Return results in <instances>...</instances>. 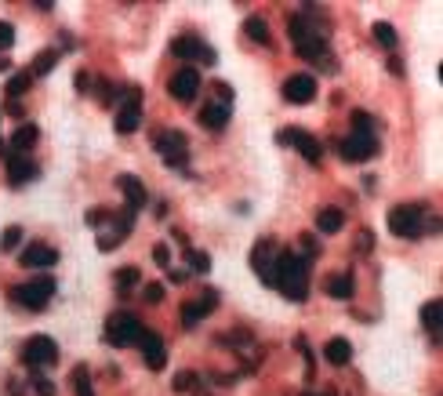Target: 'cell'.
<instances>
[{
    "mask_svg": "<svg viewBox=\"0 0 443 396\" xmlns=\"http://www.w3.org/2000/svg\"><path fill=\"white\" fill-rule=\"evenodd\" d=\"M215 91H218V102H222V106H233V88H229V84H218Z\"/></svg>",
    "mask_w": 443,
    "mask_h": 396,
    "instance_id": "obj_41",
    "label": "cell"
},
{
    "mask_svg": "<svg viewBox=\"0 0 443 396\" xmlns=\"http://www.w3.org/2000/svg\"><path fill=\"white\" fill-rule=\"evenodd\" d=\"M58 66V51L55 47H47V51H40L37 58H33V66H29V76H47Z\"/></svg>",
    "mask_w": 443,
    "mask_h": 396,
    "instance_id": "obj_26",
    "label": "cell"
},
{
    "mask_svg": "<svg viewBox=\"0 0 443 396\" xmlns=\"http://www.w3.org/2000/svg\"><path fill=\"white\" fill-rule=\"evenodd\" d=\"M37 138H40V128H37V124H22V128L11 135V156H22L26 149H33Z\"/></svg>",
    "mask_w": 443,
    "mask_h": 396,
    "instance_id": "obj_20",
    "label": "cell"
},
{
    "mask_svg": "<svg viewBox=\"0 0 443 396\" xmlns=\"http://www.w3.org/2000/svg\"><path fill=\"white\" fill-rule=\"evenodd\" d=\"M167 277H171V283H185V280H189V273H185V269H171Z\"/></svg>",
    "mask_w": 443,
    "mask_h": 396,
    "instance_id": "obj_45",
    "label": "cell"
},
{
    "mask_svg": "<svg viewBox=\"0 0 443 396\" xmlns=\"http://www.w3.org/2000/svg\"><path fill=\"white\" fill-rule=\"evenodd\" d=\"M153 262L160 265V269H171V247L167 244H156L153 247Z\"/></svg>",
    "mask_w": 443,
    "mask_h": 396,
    "instance_id": "obj_36",
    "label": "cell"
},
{
    "mask_svg": "<svg viewBox=\"0 0 443 396\" xmlns=\"http://www.w3.org/2000/svg\"><path fill=\"white\" fill-rule=\"evenodd\" d=\"M11 44H15V29L8 22H0V51H8Z\"/></svg>",
    "mask_w": 443,
    "mask_h": 396,
    "instance_id": "obj_38",
    "label": "cell"
},
{
    "mask_svg": "<svg viewBox=\"0 0 443 396\" xmlns=\"http://www.w3.org/2000/svg\"><path fill=\"white\" fill-rule=\"evenodd\" d=\"M425 233H440V218L436 215H425Z\"/></svg>",
    "mask_w": 443,
    "mask_h": 396,
    "instance_id": "obj_44",
    "label": "cell"
},
{
    "mask_svg": "<svg viewBox=\"0 0 443 396\" xmlns=\"http://www.w3.org/2000/svg\"><path fill=\"white\" fill-rule=\"evenodd\" d=\"M33 386H37V393H40V396H55V386L47 382V378H40V374H33Z\"/></svg>",
    "mask_w": 443,
    "mask_h": 396,
    "instance_id": "obj_39",
    "label": "cell"
},
{
    "mask_svg": "<svg viewBox=\"0 0 443 396\" xmlns=\"http://www.w3.org/2000/svg\"><path fill=\"white\" fill-rule=\"evenodd\" d=\"M353 291H356V283H353L349 273H335L327 280V295L331 298H342V302H345V298H353Z\"/></svg>",
    "mask_w": 443,
    "mask_h": 396,
    "instance_id": "obj_25",
    "label": "cell"
},
{
    "mask_svg": "<svg viewBox=\"0 0 443 396\" xmlns=\"http://www.w3.org/2000/svg\"><path fill=\"white\" fill-rule=\"evenodd\" d=\"M251 265L258 269V277L265 288H273L276 283V258H273V240H262L255 244V251H251Z\"/></svg>",
    "mask_w": 443,
    "mask_h": 396,
    "instance_id": "obj_13",
    "label": "cell"
},
{
    "mask_svg": "<svg viewBox=\"0 0 443 396\" xmlns=\"http://www.w3.org/2000/svg\"><path fill=\"white\" fill-rule=\"evenodd\" d=\"M276 142H283V146H294L309 164H320V156H324V146H320V142H316L309 131H302V128H283V131L276 135Z\"/></svg>",
    "mask_w": 443,
    "mask_h": 396,
    "instance_id": "obj_8",
    "label": "cell"
},
{
    "mask_svg": "<svg viewBox=\"0 0 443 396\" xmlns=\"http://www.w3.org/2000/svg\"><path fill=\"white\" fill-rule=\"evenodd\" d=\"M73 389H76V396H94V389H91V374H87L84 368H76V371H73Z\"/></svg>",
    "mask_w": 443,
    "mask_h": 396,
    "instance_id": "obj_32",
    "label": "cell"
},
{
    "mask_svg": "<svg viewBox=\"0 0 443 396\" xmlns=\"http://www.w3.org/2000/svg\"><path fill=\"white\" fill-rule=\"evenodd\" d=\"M218 306V291H203V298H193V302L182 306V327H197L203 316H211Z\"/></svg>",
    "mask_w": 443,
    "mask_h": 396,
    "instance_id": "obj_16",
    "label": "cell"
},
{
    "mask_svg": "<svg viewBox=\"0 0 443 396\" xmlns=\"http://www.w3.org/2000/svg\"><path fill=\"white\" fill-rule=\"evenodd\" d=\"M244 33H247L251 40H258V44H269V26H265V19H247V22H244Z\"/></svg>",
    "mask_w": 443,
    "mask_h": 396,
    "instance_id": "obj_29",
    "label": "cell"
},
{
    "mask_svg": "<svg viewBox=\"0 0 443 396\" xmlns=\"http://www.w3.org/2000/svg\"><path fill=\"white\" fill-rule=\"evenodd\" d=\"M324 356H327V363H335V368H345V363L353 360V345L345 338H331L324 345Z\"/></svg>",
    "mask_w": 443,
    "mask_h": 396,
    "instance_id": "obj_23",
    "label": "cell"
},
{
    "mask_svg": "<svg viewBox=\"0 0 443 396\" xmlns=\"http://www.w3.org/2000/svg\"><path fill=\"white\" fill-rule=\"evenodd\" d=\"M106 218H113V215H109L106 208H91V211H87V226H91V229H99Z\"/></svg>",
    "mask_w": 443,
    "mask_h": 396,
    "instance_id": "obj_37",
    "label": "cell"
},
{
    "mask_svg": "<svg viewBox=\"0 0 443 396\" xmlns=\"http://www.w3.org/2000/svg\"><path fill=\"white\" fill-rule=\"evenodd\" d=\"M389 229H392V236L415 240V236L425 233V208H418V204H396L389 211Z\"/></svg>",
    "mask_w": 443,
    "mask_h": 396,
    "instance_id": "obj_3",
    "label": "cell"
},
{
    "mask_svg": "<svg viewBox=\"0 0 443 396\" xmlns=\"http://www.w3.org/2000/svg\"><path fill=\"white\" fill-rule=\"evenodd\" d=\"M374 40L385 47V51H396V44H400V37H396V29H392L389 22H374Z\"/></svg>",
    "mask_w": 443,
    "mask_h": 396,
    "instance_id": "obj_27",
    "label": "cell"
},
{
    "mask_svg": "<svg viewBox=\"0 0 443 396\" xmlns=\"http://www.w3.org/2000/svg\"><path fill=\"white\" fill-rule=\"evenodd\" d=\"M182 251H185V258H189V265H193L197 273H208L211 269V258L203 255V251H193V247H182Z\"/></svg>",
    "mask_w": 443,
    "mask_h": 396,
    "instance_id": "obj_33",
    "label": "cell"
},
{
    "mask_svg": "<svg viewBox=\"0 0 443 396\" xmlns=\"http://www.w3.org/2000/svg\"><path fill=\"white\" fill-rule=\"evenodd\" d=\"M283 99L291 106H306L316 99V76L312 73H294L287 76V84H283Z\"/></svg>",
    "mask_w": 443,
    "mask_h": 396,
    "instance_id": "obj_10",
    "label": "cell"
},
{
    "mask_svg": "<svg viewBox=\"0 0 443 396\" xmlns=\"http://www.w3.org/2000/svg\"><path fill=\"white\" fill-rule=\"evenodd\" d=\"M117 185L124 189V197H128V208H131V211H138L142 204L149 200V193H146V185H142V179H138V175H120V179H117Z\"/></svg>",
    "mask_w": 443,
    "mask_h": 396,
    "instance_id": "obj_18",
    "label": "cell"
},
{
    "mask_svg": "<svg viewBox=\"0 0 443 396\" xmlns=\"http://www.w3.org/2000/svg\"><path fill=\"white\" fill-rule=\"evenodd\" d=\"M19 244H22V229L19 226H8L4 236H0V251H15Z\"/></svg>",
    "mask_w": 443,
    "mask_h": 396,
    "instance_id": "obj_34",
    "label": "cell"
},
{
    "mask_svg": "<svg viewBox=\"0 0 443 396\" xmlns=\"http://www.w3.org/2000/svg\"><path fill=\"white\" fill-rule=\"evenodd\" d=\"M138 280H142V273H138V269H135V265H124L120 273H117V288H120L124 295H128V291L135 288Z\"/></svg>",
    "mask_w": 443,
    "mask_h": 396,
    "instance_id": "obj_31",
    "label": "cell"
},
{
    "mask_svg": "<svg viewBox=\"0 0 443 396\" xmlns=\"http://www.w3.org/2000/svg\"><path fill=\"white\" fill-rule=\"evenodd\" d=\"M171 55L175 58H200L203 66H215V51L200 37H178L175 44H171Z\"/></svg>",
    "mask_w": 443,
    "mask_h": 396,
    "instance_id": "obj_14",
    "label": "cell"
},
{
    "mask_svg": "<svg viewBox=\"0 0 443 396\" xmlns=\"http://www.w3.org/2000/svg\"><path fill=\"white\" fill-rule=\"evenodd\" d=\"M22 360L29 363V371L40 374V368H47V363H55L58 360V345L55 338H47V335H33L26 342V349H22Z\"/></svg>",
    "mask_w": 443,
    "mask_h": 396,
    "instance_id": "obj_6",
    "label": "cell"
},
{
    "mask_svg": "<svg viewBox=\"0 0 443 396\" xmlns=\"http://www.w3.org/2000/svg\"><path fill=\"white\" fill-rule=\"evenodd\" d=\"M138 349H142V356H146L149 371H164L167 353H164V338L156 335V331H142V335H138Z\"/></svg>",
    "mask_w": 443,
    "mask_h": 396,
    "instance_id": "obj_11",
    "label": "cell"
},
{
    "mask_svg": "<svg viewBox=\"0 0 443 396\" xmlns=\"http://www.w3.org/2000/svg\"><path fill=\"white\" fill-rule=\"evenodd\" d=\"M356 244H360V251H371V244H374V236H371L367 229H363V233H360V240H356Z\"/></svg>",
    "mask_w": 443,
    "mask_h": 396,
    "instance_id": "obj_43",
    "label": "cell"
},
{
    "mask_svg": "<svg viewBox=\"0 0 443 396\" xmlns=\"http://www.w3.org/2000/svg\"><path fill=\"white\" fill-rule=\"evenodd\" d=\"M421 324H425V331H429V338L440 342V331H443V302L440 298H433V302L421 306Z\"/></svg>",
    "mask_w": 443,
    "mask_h": 396,
    "instance_id": "obj_19",
    "label": "cell"
},
{
    "mask_svg": "<svg viewBox=\"0 0 443 396\" xmlns=\"http://www.w3.org/2000/svg\"><path fill=\"white\" fill-rule=\"evenodd\" d=\"M29 179H37V164L26 160V156H11V160H8V182L11 185H22Z\"/></svg>",
    "mask_w": 443,
    "mask_h": 396,
    "instance_id": "obj_21",
    "label": "cell"
},
{
    "mask_svg": "<svg viewBox=\"0 0 443 396\" xmlns=\"http://www.w3.org/2000/svg\"><path fill=\"white\" fill-rule=\"evenodd\" d=\"M345 226V211L342 208H324L320 215H316V229L320 233H338Z\"/></svg>",
    "mask_w": 443,
    "mask_h": 396,
    "instance_id": "obj_24",
    "label": "cell"
},
{
    "mask_svg": "<svg viewBox=\"0 0 443 396\" xmlns=\"http://www.w3.org/2000/svg\"><path fill=\"white\" fill-rule=\"evenodd\" d=\"M171 94H175L178 102H193L200 94V69H193V66L178 69L175 76H171Z\"/></svg>",
    "mask_w": 443,
    "mask_h": 396,
    "instance_id": "obj_15",
    "label": "cell"
},
{
    "mask_svg": "<svg viewBox=\"0 0 443 396\" xmlns=\"http://www.w3.org/2000/svg\"><path fill=\"white\" fill-rule=\"evenodd\" d=\"M51 295H55V277H37V280L22 283V288H11V302H19V306H26V309L40 313Z\"/></svg>",
    "mask_w": 443,
    "mask_h": 396,
    "instance_id": "obj_4",
    "label": "cell"
},
{
    "mask_svg": "<svg viewBox=\"0 0 443 396\" xmlns=\"http://www.w3.org/2000/svg\"><path fill=\"white\" fill-rule=\"evenodd\" d=\"M142 298H146L149 306H160L164 302V288L160 283H146V288H142Z\"/></svg>",
    "mask_w": 443,
    "mask_h": 396,
    "instance_id": "obj_35",
    "label": "cell"
},
{
    "mask_svg": "<svg viewBox=\"0 0 443 396\" xmlns=\"http://www.w3.org/2000/svg\"><path fill=\"white\" fill-rule=\"evenodd\" d=\"M193 382H197V374H189V371H182V374L175 378V389H178V393H185V389L193 386Z\"/></svg>",
    "mask_w": 443,
    "mask_h": 396,
    "instance_id": "obj_40",
    "label": "cell"
},
{
    "mask_svg": "<svg viewBox=\"0 0 443 396\" xmlns=\"http://www.w3.org/2000/svg\"><path fill=\"white\" fill-rule=\"evenodd\" d=\"M273 288H280V295H287L291 302H306V295H309V265L306 258H298V255H280L276 258V283Z\"/></svg>",
    "mask_w": 443,
    "mask_h": 396,
    "instance_id": "obj_2",
    "label": "cell"
},
{
    "mask_svg": "<svg viewBox=\"0 0 443 396\" xmlns=\"http://www.w3.org/2000/svg\"><path fill=\"white\" fill-rule=\"evenodd\" d=\"M291 40H294V51L302 58H324L327 55V29L316 26V15L309 8L291 19Z\"/></svg>",
    "mask_w": 443,
    "mask_h": 396,
    "instance_id": "obj_1",
    "label": "cell"
},
{
    "mask_svg": "<svg viewBox=\"0 0 443 396\" xmlns=\"http://www.w3.org/2000/svg\"><path fill=\"white\" fill-rule=\"evenodd\" d=\"M353 135H371L374 138V117L363 113V109H356L353 113Z\"/></svg>",
    "mask_w": 443,
    "mask_h": 396,
    "instance_id": "obj_30",
    "label": "cell"
},
{
    "mask_svg": "<svg viewBox=\"0 0 443 396\" xmlns=\"http://www.w3.org/2000/svg\"><path fill=\"white\" fill-rule=\"evenodd\" d=\"M374 149H378V142L371 135H345V142L338 146L342 160H349V164H363Z\"/></svg>",
    "mask_w": 443,
    "mask_h": 396,
    "instance_id": "obj_12",
    "label": "cell"
},
{
    "mask_svg": "<svg viewBox=\"0 0 443 396\" xmlns=\"http://www.w3.org/2000/svg\"><path fill=\"white\" fill-rule=\"evenodd\" d=\"M229 113H233V106H222V102H208V106H203L200 109V120L203 124H208V128H226V124H229Z\"/></svg>",
    "mask_w": 443,
    "mask_h": 396,
    "instance_id": "obj_22",
    "label": "cell"
},
{
    "mask_svg": "<svg viewBox=\"0 0 443 396\" xmlns=\"http://www.w3.org/2000/svg\"><path fill=\"white\" fill-rule=\"evenodd\" d=\"M138 120H142V91L128 88V99L120 102L117 109V131L120 135H135L138 131Z\"/></svg>",
    "mask_w": 443,
    "mask_h": 396,
    "instance_id": "obj_9",
    "label": "cell"
},
{
    "mask_svg": "<svg viewBox=\"0 0 443 396\" xmlns=\"http://www.w3.org/2000/svg\"><path fill=\"white\" fill-rule=\"evenodd\" d=\"M19 262H22L26 269H47V265L58 262V251L47 247V244H29L22 255H19Z\"/></svg>",
    "mask_w": 443,
    "mask_h": 396,
    "instance_id": "obj_17",
    "label": "cell"
},
{
    "mask_svg": "<svg viewBox=\"0 0 443 396\" xmlns=\"http://www.w3.org/2000/svg\"><path fill=\"white\" fill-rule=\"evenodd\" d=\"M29 84H33V76H29V73H15L11 81L4 84L8 99H19V94H26V91H29Z\"/></svg>",
    "mask_w": 443,
    "mask_h": 396,
    "instance_id": "obj_28",
    "label": "cell"
},
{
    "mask_svg": "<svg viewBox=\"0 0 443 396\" xmlns=\"http://www.w3.org/2000/svg\"><path fill=\"white\" fill-rule=\"evenodd\" d=\"M138 335H142V324L131 313H113L109 316V324H106V342L109 345L128 349V345H138Z\"/></svg>",
    "mask_w": 443,
    "mask_h": 396,
    "instance_id": "obj_5",
    "label": "cell"
},
{
    "mask_svg": "<svg viewBox=\"0 0 443 396\" xmlns=\"http://www.w3.org/2000/svg\"><path fill=\"white\" fill-rule=\"evenodd\" d=\"M156 149L164 153V164L167 167H185V160H189V149H185V135L182 131H175V128H164L160 135H156Z\"/></svg>",
    "mask_w": 443,
    "mask_h": 396,
    "instance_id": "obj_7",
    "label": "cell"
},
{
    "mask_svg": "<svg viewBox=\"0 0 443 396\" xmlns=\"http://www.w3.org/2000/svg\"><path fill=\"white\" fill-rule=\"evenodd\" d=\"M302 244H306V255H309V258H312V255H320V244H316V240H312L309 233L302 236Z\"/></svg>",
    "mask_w": 443,
    "mask_h": 396,
    "instance_id": "obj_42",
    "label": "cell"
},
{
    "mask_svg": "<svg viewBox=\"0 0 443 396\" xmlns=\"http://www.w3.org/2000/svg\"><path fill=\"white\" fill-rule=\"evenodd\" d=\"M389 69H392V73H396V76H403V62H400L396 55H392V58H389Z\"/></svg>",
    "mask_w": 443,
    "mask_h": 396,
    "instance_id": "obj_46",
    "label": "cell"
}]
</instances>
